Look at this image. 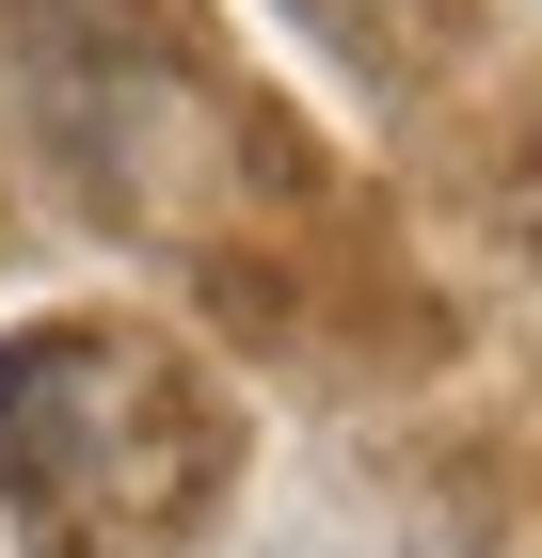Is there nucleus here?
<instances>
[{
	"instance_id": "obj_2",
	"label": "nucleus",
	"mask_w": 542,
	"mask_h": 558,
	"mask_svg": "<svg viewBox=\"0 0 542 558\" xmlns=\"http://www.w3.org/2000/svg\"><path fill=\"white\" fill-rule=\"evenodd\" d=\"M0 33H16V81H33L48 160L96 175V192H128V129L176 96L160 33H144L128 0H0Z\"/></svg>"
},
{
	"instance_id": "obj_1",
	"label": "nucleus",
	"mask_w": 542,
	"mask_h": 558,
	"mask_svg": "<svg viewBox=\"0 0 542 558\" xmlns=\"http://www.w3.org/2000/svg\"><path fill=\"white\" fill-rule=\"evenodd\" d=\"M208 478H224V415L176 351L81 336V319L0 351V495L33 558H144L208 511Z\"/></svg>"
}]
</instances>
